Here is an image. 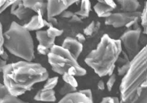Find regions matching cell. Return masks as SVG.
Masks as SVG:
<instances>
[{"label":"cell","instance_id":"cell-1","mask_svg":"<svg viewBox=\"0 0 147 103\" xmlns=\"http://www.w3.org/2000/svg\"><path fill=\"white\" fill-rule=\"evenodd\" d=\"M4 85L9 93L18 96L32 89L33 85L47 80L49 72L40 63L21 60L7 63L2 70Z\"/></svg>","mask_w":147,"mask_h":103},{"label":"cell","instance_id":"cell-2","mask_svg":"<svg viewBox=\"0 0 147 103\" xmlns=\"http://www.w3.org/2000/svg\"><path fill=\"white\" fill-rule=\"evenodd\" d=\"M119 89L121 103H147V44L130 60Z\"/></svg>","mask_w":147,"mask_h":103},{"label":"cell","instance_id":"cell-3","mask_svg":"<svg viewBox=\"0 0 147 103\" xmlns=\"http://www.w3.org/2000/svg\"><path fill=\"white\" fill-rule=\"evenodd\" d=\"M121 52L120 39H114L105 34L96 48L92 50L85 58V62L99 77L110 76L113 74L115 63Z\"/></svg>","mask_w":147,"mask_h":103},{"label":"cell","instance_id":"cell-4","mask_svg":"<svg viewBox=\"0 0 147 103\" xmlns=\"http://www.w3.org/2000/svg\"><path fill=\"white\" fill-rule=\"evenodd\" d=\"M4 47L12 55L24 60L32 61L35 58L34 41L30 34L24 26L13 22L8 30L4 33Z\"/></svg>","mask_w":147,"mask_h":103},{"label":"cell","instance_id":"cell-5","mask_svg":"<svg viewBox=\"0 0 147 103\" xmlns=\"http://www.w3.org/2000/svg\"><path fill=\"white\" fill-rule=\"evenodd\" d=\"M48 61L52 69L57 74L63 75L65 73L74 76H84L86 70L81 66L71 54L61 46L55 44L48 54Z\"/></svg>","mask_w":147,"mask_h":103},{"label":"cell","instance_id":"cell-6","mask_svg":"<svg viewBox=\"0 0 147 103\" xmlns=\"http://www.w3.org/2000/svg\"><path fill=\"white\" fill-rule=\"evenodd\" d=\"M140 12H120L112 13L105 18V24L113 26L115 28L121 27H129L138 23L140 17Z\"/></svg>","mask_w":147,"mask_h":103},{"label":"cell","instance_id":"cell-7","mask_svg":"<svg viewBox=\"0 0 147 103\" xmlns=\"http://www.w3.org/2000/svg\"><path fill=\"white\" fill-rule=\"evenodd\" d=\"M140 29L127 30L120 38L121 45H123L129 60H132L140 50L139 41L140 37Z\"/></svg>","mask_w":147,"mask_h":103},{"label":"cell","instance_id":"cell-8","mask_svg":"<svg viewBox=\"0 0 147 103\" xmlns=\"http://www.w3.org/2000/svg\"><path fill=\"white\" fill-rule=\"evenodd\" d=\"M79 1L80 0H47V16L48 18H54L60 15L73 4Z\"/></svg>","mask_w":147,"mask_h":103},{"label":"cell","instance_id":"cell-9","mask_svg":"<svg viewBox=\"0 0 147 103\" xmlns=\"http://www.w3.org/2000/svg\"><path fill=\"white\" fill-rule=\"evenodd\" d=\"M57 103H94V101L93 96H87L79 91L65 95Z\"/></svg>","mask_w":147,"mask_h":103},{"label":"cell","instance_id":"cell-10","mask_svg":"<svg viewBox=\"0 0 147 103\" xmlns=\"http://www.w3.org/2000/svg\"><path fill=\"white\" fill-rule=\"evenodd\" d=\"M61 47L68 50L71 54L72 56L77 60L79 56L80 55V54L82 53V49H83L82 43L78 41L76 38H71V37L65 38Z\"/></svg>","mask_w":147,"mask_h":103},{"label":"cell","instance_id":"cell-11","mask_svg":"<svg viewBox=\"0 0 147 103\" xmlns=\"http://www.w3.org/2000/svg\"><path fill=\"white\" fill-rule=\"evenodd\" d=\"M52 25L44 18V16L35 15L30 18V22L24 25L28 31H38L44 27H50Z\"/></svg>","mask_w":147,"mask_h":103},{"label":"cell","instance_id":"cell-12","mask_svg":"<svg viewBox=\"0 0 147 103\" xmlns=\"http://www.w3.org/2000/svg\"><path fill=\"white\" fill-rule=\"evenodd\" d=\"M34 100L38 102H53L56 101L55 91L54 89L46 90L42 88L38 91L34 96Z\"/></svg>","mask_w":147,"mask_h":103},{"label":"cell","instance_id":"cell-13","mask_svg":"<svg viewBox=\"0 0 147 103\" xmlns=\"http://www.w3.org/2000/svg\"><path fill=\"white\" fill-rule=\"evenodd\" d=\"M32 13V10L27 8L23 5V2L16 6H11L10 8V14L16 16L18 19L24 20Z\"/></svg>","mask_w":147,"mask_h":103},{"label":"cell","instance_id":"cell-14","mask_svg":"<svg viewBox=\"0 0 147 103\" xmlns=\"http://www.w3.org/2000/svg\"><path fill=\"white\" fill-rule=\"evenodd\" d=\"M36 38L39 44L44 46L48 49H51L54 45L55 44V39L49 38L47 33V30H38L36 32Z\"/></svg>","mask_w":147,"mask_h":103},{"label":"cell","instance_id":"cell-15","mask_svg":"<svg viewBox=\"0 0 147 103\" xmlns=\"http://www.w3.org/2000/svg\"><path fill=\"white\" fill-rule=\"evenodd\" d=\"M94 10L99 18H107L113 13L114 8L106 4L97 2L94 7Z\"/></svg>","mask_w":147,"mask_h":103},{"label":"cell","instance_id":"cell-16","mask_svg":"<svg viewBox=\"0 0 147 103\" xmlns=\"http://www.w3.org/2000/svg\"><path fill=\"white\" fill-rule=\"evenodd\" d=\"M100 26L101 24L99 22L93 21V22H90L87 27L84 29L83 35L85 37H87V38L94 37L99 32V29H100Z\"/></svg>","mask_w":147,"mask_h":103},{"label":"cell","instance_id":"cell-17","mask_svg":"<svg viewBox=\"0 0 147 103\" xmlns=\"http://www.w3.org/2000/svg\"><path fill=\"white\" fill-rule=\"evenodd\" d=\"M90 10H91V5H90V0H81L80 8L78 11L76 12L75 14L81 18H86L89 16Z\"/></svg>","mask_w":147,"mask_h":103},{"label":"cell","instance_id":"cell-18","mask_svg":"<svg viewBox=\"0 0 147 103\" xmlns=\"http://www.w3.org/2000/svg\"><path fill=\"white\" fill-rule=\"evenodd\" d=\"M120 5L124 12H136L140 7L138 0H121Z\"/></svg>","mask_w":147,"mask_h":103},{"label":"cell","instance_id":"cell-19","mask_svg":"<svg viewBox=\"0 0 147 103\" xmlns=\"http://www.w3.org/2000/svg\"><path fill=\"white\" fill-rule=\"evenodd\" d=\"M31 10L32 11L35 12L37 15L44 16V14L47 12V2L42 1V2H38L34 5L33 7H32Z\"/></svg>","mask_w":147,"mask_h":103},{"label":"cell","instance_id":"cell-20","mask_svg":"<svg viewBox=\"0 0 147 103\" xmlns=\"http://www.w3.org/2000/svg\"><path fill=\"white\" fill-rule=\"evenodd\" d=\"M0 103H28L13 96L10 93H7L0 99Z\"/></svg>","mask_w":147,"mask_h":103},{"label":"cell","instance_id":"cell-21","mask_svg":"<svg viewBox=\"0 0 147 103\" xmlns=\"http://www.w3.org/2000/svg\"><path fill=\"white\" fill-rule=\"evenodd\" d=\"M47 33L48 35V36L49 38H52V39H55L57 38V37L60 36L63 33V30H60L58 28H56L54 26H50L49 27V28L47 30Z\"/></svg>","mask_w":147,"mask_h":103},{"label":"cell","instance_id":"cell-22","mask_svg":"<svg viewBox=\"0 0 147 103\" xmlns=\"http://www.w3.org/2000/svg\"><path fill=\"white\" fill-rule=\"evenodd\" d=\"M63 80L64 83L69 84V85H71V86L74 87V88H77L78 86V83H77V80L75 78V76L70 75V74L65 73L62 75Z\"/></svg>","mask_w":147,"mask_h":103},{"label":"cell","instance_id":"cell-23","mask_svg":"<svg viewBox=\"0 0 147 103\" xmlns=\"http://www.w3.org/2000/svg\"><path fill=\"white\" fill-rule=\"evenodd\" d=\"M58 77H54L52 78H47L44 85V89L52 90L57 85L58 83Z\"/></svg>","mask_w":147,"mask_h":103},{"label":"cell","instance_id":"cell-24","mask_svg":"<svg viewBox=\"0 0 147 103\" xmlns=\"http://www.w3.org/2000/svg\"><path fill=\"white\" fill-rule=\"evenodd\" d=\"M74 91H77V88H74V87L64 83L63 86L61 87V88L59 91V93H60V94L63 95V96H65V95L69 94L70 93H73Z\"/></svg>","mask_w":147,"mask_h":103},{"label":"cell","instance_id":"cell-25","mask_svg":"<svg viewBox=\"0 0 147 103\" xmlns=\"http://www.w3.org/2000/svg\"><path fill=\"white\" fill-rule=\"evenodd\" d=\"M16 0H0V14L15 2Z\"/></svg>","mask_w":147,"mask_h":103},{"label":"cell","instance_id":"cell-26","mask_svg":"<svg viewBox=\"0 0 147 103\" xmlns=\"http://www.w3.org/2000/svg\"><path fill=\"white\" fill-rule=\"evenodd\" d=\"M129 65H130V60H127L123 65H121V66H119L118 68V74L119 76L124 77L127 74L129 68Z\"/></svg>","mask_w":147,"mask_h":103},{"label":"cell","instance_id":"cell-27","mask_svg":"<svg viewBox=\"0 0 147 103\" xmlns=\"http://www.w3.org/2000/svg\"><path fill=\"white\" fill-rule=\"evenodd\" d=\"M115 81H116V76H115V74H113V75H110L107 82V88L109 91H112V88L113 87L114 84H115Z\"/></svg>","mask_w":147,"mask_h":103},{"label":"cell","instance_id":"cell-28","mask_svg":"<svg viewBox=\"0 0 147 103\" xmlns=\"http://www.w3.org/2000/svg\"><path fill=\"white\" fill-rule=\"evenodd\" d=\"M100 103H121L120 99L115 96H105L102 98Z\"/></svg>","mask_w":147,"mask_h":103},{"label":"cell","instance_id":"cell-29","mask_svg":"<svg viewBox=\"0 0 147 103\" xmlns=\"http://www.w3.org/2000/svg\"><path fill=\"white\" fill-rule=\"evenodd\" d=\"M140 18H141V24L144 29L147 27V6L145 5L144 11L141 13L140 15Z\"/></svg>","mask_w":147,"mask_h":103},{"label":"cell","instance_id":"cell-30","mask_svg":"<svg viewBox=\"0 0 147 103\" xmlns=\"http://www.w3.org/2000/svg\"><path fill=\"white\" fill-rule=\"evenodd\" d=\"M4 44H5V36H4L3 29L2 25L0 22V55H2L5 50H4Z\"/></svg>","mask_w":147,"mask_h":103},{"label":"cell","instance_id":"cell-31","mask_svg":"<svg viewBox=\"0 0 147 103\" xmlns=\"http://www.w3.org/2000/svg\"><path fill=\"white\" fill-rule=\"evenodd\" d=\"M42 1H44V0H23V5H24L25 7L31 10L35 3L38 2H42Z\"/></svg>","mask_w":147,"mask_h":103},{"label":"cell","instance_id":"cell-32","mask_svg":"<svg viewBox=\"0 0 147 103\" xmlns=\"http://www.w3.org/2000/svg\"><path fill=\"white\" fill-rule=\"evenodd\" d=\"M49 51H50L49 49L44 47V46H42V45L38 44V47H37V52H38V53L40 54V55H48Z\"/></svg>","mask_w":147,"mask_h":103},{"label":"cell","instance_id":"cell-33","mask_svg":"<svg viewBox=\"0 0 147 103\" xmlns=\"http://www.w3.org/2000/svg\"><path fill=\"white\" fill-rule=\"evenodd\" d=\"M74 13L71 11H69V10H65L62 13V14H60V16L62 17L63 18H66V19H69V21L71 20L72 18V17L74 16Z\"/></svg>","mask_w":147,"mask_h":103},{"label":"cell","instance_id":"cell-34","mask_svg":"<svg viewBox=\"0 0 147 103\" xmlns=\"http://www.w3.org/2000/svg\"><path fill=\"white\" fill-rule=\"evenodd\" d=\"M97 1H98V2L106 4V5H109L114 9H115V7H116V3H115V0H97Z\"/></svg>","mask_w":147,"mask_h":103},{"label":"cell","instance_id":"cell-35","mask_svg":"<svg viewBox=\"0 0 147 103\" xmlns=\"http://www.w3.org/2000/svg\"><path fill=\"white\" fill-rule=\"evenodd\" d=\"M7 93H9L8 91L7 90V88H5L4 84L0 83V99H1V97H2L4 95L6 94Z\"/></svg>","mask_w":147,"mask_h":103},{"label":"cell","instance_id":"cell-36","mask_svg":"<svg viewBox=\"0 0 147 103\" xmlns=\"http://www.w3.org/2000/svg\"><path fill=\"white\" fill-rule=\"evenodd\" d=\"M76 39H77L78 41L80 42L81 43H83V42L85 41L86 38H85V36L83 35V34L78 33L77 35V36H76Z\"/></svg>","mask_w":147,"mask_h":103},{"label":"cell","instance_id":"cell-37","mask_svg":"<svg viewBox=\"0 0 147 103\" xmlns=\"http://www.w3.org/2000/svg\"><path fill=\"white\" fill-rule=\"evenodd\" d=\"M97 87H98V88H99V90H101V91L105 90V84L103 80H99L98 84H97Z\"/></svg>","mask_w":147,"mask_h":103},{"label":"cell","instance_id":"cell-38","mask_svg":"<svg viewBox=\"0 0 147 103\" xmlns=\"http://www.w3.org/2000/svg\"><path fill=\"white\" fill-rule=\"evenodd\" d=\"M7 61L6 60H4L3 59H2L0 58V72H2V70H3L4 67L7 65Z\"/></svg>","mask_w":147,"mask_h":103},{"label":"cell","instance_id":"cell-39","mask_svg":"<svg viewBox=\"0 0 147 103\" xmlns=\"http://www.w3.org/2000/svg\"><path fill=\"white\" fill-rule=\"evenodd\" d=\"M0 58L2 59H3L4 60H6V61H7V60H8V55H7V53L6 52L4 51L3 52H2V55H0Z\"/></svg>","mask_w":147,"mask_h":103},{"label":"cell","instance_id":"cell-40","mask_svg":"<svg viewBox=\"0 0 147 103\" xmlns=\"http://www.w3.org/2000/svg\"><path fill=\"white\" fill-rule=\"evenodd\" d=\"M115 2H116L117 3H119V4H121V0H115Z\"/></svg>","mask_w":147,"mask_h":103},{"label":"cell","instance_id":"cell-41","mask_svg":"<svg viewBox=\"0 0 147 103\" xmlns=\"http://www.w3.org/2000/svg\"><path fill=\"white\" fill-rule=\"evenodd\" d=\"M144 33L146 34V35H147V27H146V28L144 29Z\"/></svg>","mask_w":147,"mask_h":103},{"label":"cell","instance_id":"cell-42","mask_svg":"<svg viewBox=\"0 0 147 103\" xmlns=\"http://www.w3.org/2000/svg\"><path fill=\"white\" fill-rule=\"evenodd\" d=\"M146 6H147V2H146Z\"/></svg>","mask_w":147,"mask_h":103}]
</instances>
